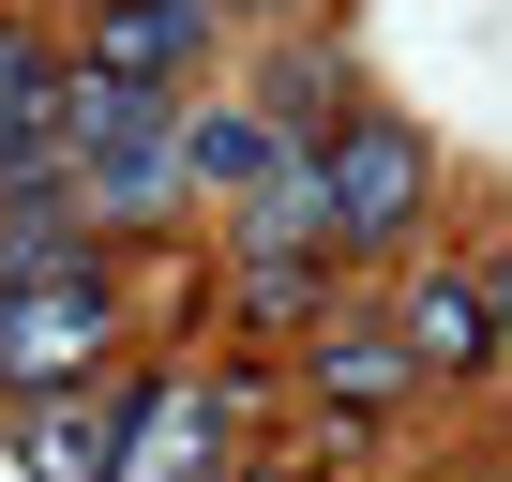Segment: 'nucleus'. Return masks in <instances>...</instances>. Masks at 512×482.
Here are the masks:
<instances>
[{
	"label": "nucleus",
	"mask_w": 512,
	"mask_h": 482,
	"mask_svg": "<svg viewBox=\"0 0 512 482\" xmlns=\"http://www.w3.org/2000/svg\"><path fill=\"white\" fill-rule=\"evenodd\" d=\"M106 407H121V377H91V392H46V407H0V422H16V467H31V482H121V437H106Z\"/></svg>",
	"instance_id": "nucleus-9"
},
{
	"label": "nucleus",
	"mask_w": 512,
	"mask_h": 482,
	"mask_svg": "<svg viewBox=\"0 0 512 482\" xmlns=\"http://www.w3.org/2000/svg\"><path fill=\"white\" fill-rule=\"evenodd\" d=\"M226 317L241 332H317L332 317V257H226Z\"/></svg>",
	"instance_id": "nucleus-13"
},
{
	"label": "nucleus",
	"mask_w": 512,
	"mask_h": 482,
	"mask_svg": "<svg viewBox=\"0 0 512 482\" xmlns=\"http://www.w3.org/2000/svg\"><path fill=\"white\" fill-rule=\"evenodd\" d=\"M226 257H332V226H317V136H287L226 196Z\"/></svg>",
	"instance_id": "nucleus-8"
},
{
	"label": "nucleus",
	"mask_w": 512,
	"mask_h": 482,
	"mask_svg": "<svg viewBox=\"0 0 512 482\" xmlns=\"http://www.w3.org/2000/svg\"><path fill=\"white\" fill-rule=\"evenodd\" d=\"M196 16H211V31H226V16H287V0H196Z\"/></svg>",
	"instance_id": "nucleus-15"
},
{
	"label": "nucleus",
	"mask_w": 512,
	"mask_h": 482,
	"mask_svg": "<svg viewBox=\"0 0 512 482\" xmlns=\"http://www.w3.org/2000/svg\"><path fill=\"white\" fill-rule=\"evenodd\" d=\"M241 106L272 121V136H317V121L347 106V46H332V31H287L272 61H256V91H241Z\"/></svg>",
	"instance_id": "nucleus-12"
},
{
	"label": "nucleus",
	"mask_w": 512,
	"mask_h": 482,
	"mask_svg": "<svg viewBox=\"0 0 512 482\" xmlns=\"http://www.w3.org/2000/svg\"><path fill=\"white\" fill-rule=\"evenodd\" d=\"M272 151H287V136L256 121L241 91H181V181H196V196H241V181L272 166Z\"/></svg>",
	"instance_id": "nucleus-11"
},
{
	"label": "nucleus",
	"mask_w": 512,
	"mask_h": 482,
	"mask_svg": "<svg viewBox=\"0 0 512 482\" xmlns=\"http://www.w3.org/2000/svg\"><path fill=\"white\" fill-rule=\"evenodd\" d=\"M61 181H76V226L91 241H151L181 226V91H121V76H76L61 61Z\"/></svg>",
	"instance_id": "nucleus-1"
},
{
	"label": "nucleus",
	"mask_w": 512,
	"mask_h": 482,
	"mask_svg": "<svg viewBox=\"0 0 512 482\" xmlns=\"http://www.w3.org/2000/svg\"><path fill=\"white\" fill-rule=\"evenodd\" d=\"M302 377H317L332 422H392V407L422 392L407 347H392V317H317V332H302Z\"/></svg>",
	"instance_id": "nucleus-7"
},
{
	"label": "nucleus",
	"mask_w": 512,
	"mask_h": 482,
	"mask_svg": "<svg viewBox=\"0 0 512 482\" xmlns=\"http://www.w3.org/2000/svg\"><path fill=\"white\" fill-rule=\"evenodd\" d=\"M467 287H482V332H497V362H512V241H497V257H467Z\"/></svg>",
	"instance_id": "nucleus-14"
},
{
	"label": "nucleus",
	"mask_w": 512,
	"mask_h": 482,
	"mask_svg": "<svg viewBox=\"0 0 512 482\" xmlns=\"http://www.w3.org/2000/svg\"><path fill=\"white\" fill-rule=\"evenodd\" d=\"M392 347H407V377H497V332H482L467 257H422V272L392 287Z\"/></svg>",
	"instance_id": "nucleus-5"
},
{
	"label": "nucleus",
	"mask_w": 512,
	"mask_h": 482,
	"mask_svg": "<svg viewBox=\"0 0 512 482\" xmlns=\"http://www.w3.org/2000/svg\"><path fill=\"white\" fill-rule=\"evenodd\" d=\"M317 226H332V257H392L422 226V136L392 106H347L317 136Z\"/></svg>",
	"instance_id": "nucleus-3"
},
{
	"label": "nucleus",
	"mask_w": 512,
	"mask_h": 482,
	"mask_svg": "<svg viewBox=\"0 0 512 482\" xmlns=\"http://www.w3.org/2000/svg\"><path fill=\"white\" fill-rule=\"evenodd\" d=\"M76 257H91L76 181H0V302H16V287H46V272H76Z\"/></svg>",
	"instance_id": "nucleus-10"
},
{
	"label": "nucleus",
	"mask_w": 512,
	"mask_h": 482,
	"mask_svg": "<svg viewBox=\"0 0 512 482\" xmlns=\"http://www.w3.org/2000/svg\"><path fill=\"white\" fill-rule=\"evenodd\" d=\"M106 362H121V272H106V257H76V272H46V287L0 302V407L91 392Z\"/></svg>",
	"instance_id": "nucleus-2"
},
{
	"label": "nucleus",
	"mask_w": 512,
	"mask_h": 482,
	"mask_svg": "<svg viewBox=\"0 0 512 482\" xmlns=\"http://www.w3.org/2000/svg\"><path fill=\"white\" fill-rule=\"evenodd\" d=\"M61 61H76V76H121V91H196L211 16H196V0H76Z\"/></svg>",
	"instance_id": "nucleus-4"
},
{
	"label": "nucleus",
	"mask_w": 512,
	"mask_h": 482,
	"mask_svg": "<svg viewBox=\"0 0 512 482\" xmlns=\"http://www.w3.org/2000/svg\"><path fill=\"white\" fill-rule=\"evenodd\" d=\"M181 482H287V467H181Z\"/></svg>",
	"instance_id": "nucleus-16"
},
{
	"label": "nucleus",
	"mask_w": 512,
	"mask_h": 482,
	"mask_svg": "<svg viewBox=\"0 0 512 482\" xmlns=\"http://www.w3.org/2000/svg\"><path fill=\"white\" fill-rule=\"evenodd\" d=\"M0 181H61V31L0 16Z\"/></svg>",
	"instance_id": "nucleus-6"
}]
</instances>
